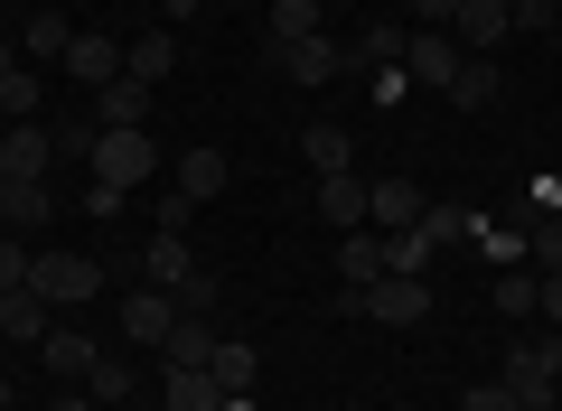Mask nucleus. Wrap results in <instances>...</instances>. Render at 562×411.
I'll list each match as a JSON object with an SVG mask.
<instances>
[{
	"label": "nucleus",
	"instance_id": "obj_16",
	"mask_svg": "<svg viewBox=\"0 0 562 411\" xmlns=\"http://www.w3.org/2000/svg\"><path fill=\"white\" fill-rule=\"evenodd\" d=\"M47 328H57V309H47V299L29 290V281H20L10 299H0V336H10V346H47Z\"/></svg>",
	"mask_w": 562,
	"mask_h": 411
},
{
	"label": "nucleus",
	"instance_id": "obj_5",
	"mask_svg": "<svg viewBox=\"0 0 562 411\" xmlns=\"http://www.w3.org/2000/svg\"><path fill=\"white\" fill-rule=\"evenodd\" d=\"M460 57H469V47L450 38V28H413V38H403V76H413V84H431V94H450Z\"/></svg>",
	"mask_w": 562,
	"mask_h": 411
},
{
	"label": "nucleus",
	"instance_id": "obj_10",
	"mask_svg": "<svg viewBox=\"0 0 562 411\" xmlns=\"http://www.w3.org/2000/svg\"><path fill=\"white\" fill-rule=\"evenodd\" d=\"M169 328H179V299L140 281V290L122 299V336H132V346H169Z\"/></svg>",
	"mask_w": 562,
	"mask_h": 411
},
{
	"label": "nucleus",
	"instance_id": "obj_20",
	"mask_svg": "<svg viewBox=\"0 0 562 411\" xmlns=\"http://www.w3.org/2000/svg\"><path fill=\"white\" fill-rule=\"evenodd\" d=\"M47 216H57V187H47V178H29V187L0 196V225H10V235H38Z\"/></svg>",
	"mask_w": 562,
	"mask_h": 411
},
{
	"label": "nucleus",
	"instance_id": "obj_33",
	"mask_svg": "<svg viewBox=\"0 0 562 411\" xmlns=\"http://www.w3.org/2000/svg\"><path fill=\"white\" fill-rule=\"evenodd\" d=\"M525 253H535V272H562V216L525 225Z\"/></svg>",
	"mask_w": 562,
	"mask_h": 411
},
{
	"label": "nucleus",
	"instance_id": "obj_39",
	"mask_svg": "<svg viewBox=\"0 0 562 411\" xmlns=\"http://www.w3.org/2000/svg\"><path fill=\"white\" fill-rule=\"evenodd\" d=\"M413 20L422 28H450V20H460V0H413Z\"/></svg>",
	"mask_w": 562,
	"mask_h": 411
},
{
	"label": "nucleus",
	"instance_id": "obj_7",
	"mask_svg": "<svg viewBox=\"0 0 562 411\" xmlns=\"http://www.w3.org/2000/svg\"><path fill=\"white\" fill-rule=\"evenodd\" d=\"M450 38H460L469 57H497V47L516 38V0H460V20H450Z\"/></svg>",
	"mask_w": 562,
	"mask_h": 411
},
{
	"label": "nucleus",
	"instance_id": "obj_23",
	"mask_svg": "<svg viewBox=\"0 0 562 411\" xmlns=\"http://www.w3.org/2000/svg\"><path fill=\"white\" fill-rule=\"evenodd\" d=\"M169 66H179V38H169V28H150V38L122 47V76H140V84H160Z\"/></svg>",
	"mask_w": 562,
	"mask_h": 411
},
{
	"label": "nucleus",
	"instance_id": "obj_31",
	"mask_svg": "<svg viewBox=\"0 0 562 411\" xmlns=\"http://www.w3.org/2000/svg\"><path fill=\"white\" fill-rule=\"evenodd\" d=\"M66 47H76V28H66L57 10H38V20L20 28V57H57V66H66Z\"/></svg>",
	"mask_w": 562,
	"mask_h": 411
},
{
	"label": "nucleus",
	"instance_id": "obj_8",
	"mask_svg": "<svg viewBox=\"0 0 562 411\" xmlns=\"http://www.w3.org/2000/svg\"><path fill=\"white\" fill-rule=\"evenodd\" d=\"M422 206H431V196H422L413 178H375V187H366V225H375V235H413Z\"/></svg>",
	"mask_w": 562,
	"mask_h": 411
},
{
	"label": "nucleus",
	"instance_id": "obj_35",
	"mask_svg": "<svg viewBox=\"0 0 562 411\" xmlns=\"http://www.w3.org/2000/svg\"><path fill=\"white\" fill-rule=\"evenodd\" d=\"M460 411H525V402H516L506 384H469V392H460Z\"/></svg>",
	"mask_w": 562,
	"mask_h": 411
},
{
	"label": "nucleus",
	"instance_id": "obj_40",
	"mask_svg": "<svg viewBox=\"0 0 562 411\" xmlns=\"http://www.w3.org/2000/svg\"><path fill=\"white\" fill-rule=\"evenodd\" d=\"M57 411H94V392H85V384H66V392H57Z\"/></svg>",
	"mask_w": 562,
	"mask_h": 411
},
{
	"label": "nucleus",
	"instance_id": "obj_41",
	"mask_svg": "<svg viewBox=\"0 0 562 411\" xmlns=\"http://www.w3.org/2000/svg\"><path fill=\"white\" fill-rule=\"evenodd\" d=\"M160 10H169V20H198V0H160Z\"/></svg>",
	"mask_w": 562,
	"mask_h": 411
},
{
	"label": "nucleus",
	"instance_id": "obj_44",
	"mask_svg": "<svg viewBox=\"0 0 562 411\" xmlns=\"http://www.w3.org/2000/svg\"><path fill=\"white\" fill-rule=\"evenodd\" d=\"M132 411H169V402H132Z\"/></svg>",
	"mask_w": 562,
	"mask_h": 411
},
{
	"label": "nucleus",
	"instance_id": "obj_6",
	"mask_svg": "<svg viewBox=\"0 0 562 411\" xmlns=\"http://www.w3.org/2000/svg\"><path fill=\"white\" fill-rule=\"evenodd\" d=\"M0 178H10V187H29V178H57V132H38V122H10V132H0Z\"/></svg>",
	"mask_w": 562,
	"mask_h": 411
},
{
	"label": "nucleus",
	"instance_id": "obj_18",
	"mask_svg": "<svg viewBox=\"0 0 562 411\" xmlns=\"http://www.w3.org/2000/svg\"><path fill=\"white\" fill-rule=\"evenodd\" d=\"M338 281H347V299H357L366 281H384V235H375V225H357V235L338 243Z\"/></svg>",
	"mask_w": 562,
	"mask_h": 411
},
{
	"label": "nucleus",
	"instance_id": "obj_3",
	"mask_svg": "<svg viewBox=\"0 0 562 411\" xmlns=\"http://www.w3.org/2000/svg\"><path fill=\"white\" fill-rule=\"evenodd\" d=\"M29 290H38L47 309H85V299L103 290V262H94V253H57V243H47V253H29Z\"/></svg>",
	"mask_w": 562,
	"mask_h": 411
},
{
	"label": "nucleus",
	"instance_id": "obj_21",
	"mask_svg": "<svg viewBox=\"0 0 562 411\" xmlns=\"http://www.w3.org/2000/svg\"><path fill=\"white\" fill-rule=\"evenodd\" d=\"M403 38H413V28H394V20L357 28V47H347V66H357V76H375V66H403Z\"/></svg>",
	"mask_w": 562,
	"mask_h": 411
},
{
	"label": "nucleus",
	"instance_id": "obj_34",
	"mask_svg": "<svg viewBox=\"0 0 562 411\" xmlns=\"http://www.w3.org/2000/svg\"><path fill=\"white\" fill-rule=\"evenodd\" d=\"M29 281V235H0V299Z\"/></svg>",
	"mask_w": 562,
	"mask_h": 411
},
{
	"label": "nucleus",
	"instance_id": "obj_1",
	"mask_svg": "<svg viewBox=\"0 0 562 411\" xmlns=\"http://www.w3.org/2000/svg\"><path fill=\"white\" fill-rule=\"evenodd\" d=\"M506 392H516L525 411H562V336H525V346H506Z\"/></svg>",
	"mask_w": 562,
	"mask_h": 411
},
{
	"label": "nucleus",
	"instance_id": "obj_2",
	"mask_svg": "<svg viewBox=\"0 0 562 411\" xmlns=\"http://www.w3.org/2000/svg\"><path fill=\"white\" fill-rule=\"evenodd\" d=\"M85 169H94V187L132 196V187H150L169 159H160V140H150V132H94V159H85Z\"/></svg>",
	"mask_w": 562,
	"mask_h": 411
},
{
	"label": "nucleus",
	"instance_id": "obj_14",
	"mask_svg": "<svg viewBox=\"0 0 562 411\" xmlns=\"http://www.w3.org/2000/svg\"><path fill=\"white\" fill-rule=\"evenodd\" d=\"M281 76H291V84H328V76H347V47L328 38V28H319V38H291V47H281Z\"/></svg>",
	"mask_w": 562,
	"mask_h": 411
},
{
	"label": "nucleus",
	"instance_id": "obj_9",
	"mask_svg": "<svg viewBox=\"0 0 562 411\" xmlns=\"http://www.w3.org/2000/svg\"><path fill=\"white\" fill-rule=\"evenodd\" d=\"M198 272H206V262H198L188 235H150V243H140V281H150V290H188Z\"/></svg>",
	"mask_w": 562,
	"mask_h": 411
},
{
	"label": "nucleus",
	"instance_id": "obj_43",
	"mask_svg": "<svg viewBox=\"0 0 562 411\" xmlns=\"http://www.w3.org/2000/svg\"><path fill=\"white\" fill-rule=\"evenodd\" d=\"M0 411H10V374H0Z\"/></svg>",
	"mask_w": 562,
	"mask_h": 411
},
{
	"label": "nucleus",
	"instance_id": "obj_42",
	"mask_svg": "<svg viewBox=\"0 0 562 411\" xmlns=\"http://www.w3.org/2000/svg\"><path fill=\"white\" fill-rule=\"evenodd\" d=\"M10 66H20V38H0V76H10Z\"/></svg>",
	"mask_w": 562,
	"mask_h": 411
},
{
	"label": "nucleus",
	"instance_id": "obj_27",
	"mask_svg": "<svg viewBox=\"0 0 562 411\" xmlns=\"http://www.w3.org/2000/svg\"><path fill=\"white\" fill-rule=\"evenodd\" d=\"M319 28H328V0H272V47L319 38Z\"/></svg>",
	"mask_w": 562,
	"mask_h": 411
},
{
	"label": "nucleus",
	"instance_id": "obj_22",
	"mask_svg": "<svg viewBox=\"0 0 562 411\" xmlns=\"http://www.w3.org/2000/svg\"><path fill=\"white\" fill-rule=\"evenodd\" d=\"M38 355H47V365H57V384H85L103 346H94V336H76V328H47V346H38Z\"/></svg>",
	"mask_w": 562,
	"mask_h": 411
},
{
	"label": "nucleus",
	"instance_id": "obj_29",
	"mask_svg": "<svg viewBox=\"0 0 562 411\" xmlns=\"http://www.w3.org/2000/svg\"><path fill=\"white\" fill-rule=\"evenodd\" d=\"M38 66H10V76H0V122H38Z\"/></svg>",
	"mask_w": 562,
	"mask_h": 411
},
{
	"label": "nucleus",
	"instance_id": "obj_4",
	"mask_svg": "<svg viewBox=\"0 0 562 411\" xmlns=\"http://www.w3.org/2000/svg\"><path fill=\"white\" fill-rule=\"evenodd\" d=\"M347 309L375 318V328H422V318H431V272H384V281H366Z\"/></svg>",
	"mask_w": 562,
	"mask_h": 411
},
{
	"label": "nucleus",
	"instance_id": "obj_32",
	"mask_svg": "<svg viewBox=\"0 0 562 411\" xmlns=\"http://www.w3.org/2000/svg\"><path fill=\"white\" fill-rule=\"evenodd\" d=\"M535 290H543V272H516L506 262L497 272V318H535Z\"/></svg>",
	"mask_w": 562,
	"mask_h": 411
},
{
	"label": "nucleus",
	"instance_id": "obj_12",
	"mask_svg": "<svg viewBox=\"0 0 562 411\" xmlns=\"http://www.w3.org/2000/svg\"><path fill=\"white\" fill-rule=\"evenodd\" d=\"M66 76H76L85 94H103V84L122 76V38H103V28H76V47H66Z\"/></svg>",
	"mask_w": 562,
	"mask_h": 411
},
{
	"label": "nucleus",
	"instance_id": "obj_24",
	"mask_svg": "<svg viewBox=\"0 0 562 411\" xmlns=\"http://www.w3.org/2000/svg\"><path fill=\"white\" fill-rule=\"evenodd\" d=\"M301 150H310V169H319V178L357 169V132H338V122H310V140H301Z\"/></svg>",
	"mask_w": 562,
	"mask_h": 411
},
{
	"label": "nucleus",
	"instance_id": "obj_19",
	"mask_svg": "<svg viewBox=\"0 0 562 411\" xmlns=\"http://www.w3.org/2000/svg\"><path fill=\"white\" fill-rule=\"evenodd\" d=\"M319 216L338 225V235H357V225H366V178H357V169L319 178Z\"/></svg>",
	"mask_w": 562,
	"mask_h": 411
},
{
	"label": "nucleus",
	"instance_id": "obj_45",
	"mask_svg": "<svg viewBox=\"0 0 562 411\" xmlns=\"http://www.w3.org/2000/svg\"><path fill=\"white\" fill-rule=\"evenodd\" d=\"M553 10H562V0H553Z\"/></svg>",
	"mask_w": 562,
	"mask_h": 411
},
{
	"label": "nucleus",
	"instance_id": "obj_28",
	"mask_svg": "<svg viewBox=\"0 0 562 411\" xmlns=\"http://www.w3.org/2000/svg\"><path fill=\"white\" fill-rule=\"evenodd\" d=\"M85 392H94V411H132V365H122V355H94Z\"/></svg>",
	"mask_w": 562,
	"mask_h": 411
},
{
	"label": "nucleus",
	"instance_id": "obj_37",
	"mask_svg": "<svg viewBox=\"0 0 562 411\" xmlns=\"http://www.w3.org/2000/svg\"><path fill=\"white\" fill-rule=\"evenodd\" d=\"M366 84H375V103H403V94H413V76H403V66H375Z\"/></svg>",
	"mask_w": 562,
	"mask_h": 411
},
{
	"label": "nucleus",
	"instance_id": "obj_11",
	"mask_svg": "<svg viewBox=\"0 0 562 411\" xmlns=\"http://www.w3.org/2000/svg\"><path fill=\"white\" fill-rule=\"evenodd\" d=\"M94 132H150V84L140 76H113L94 94Z\"/></svg>",
	"mask_w": 562,
	"mask_h": 411
},
{
	"label": "nucleus",
	"instance_id": "obj_26",
	"mask_svg": "<svg viewBox=\"0 0 562 411\" xmlns=\"http://www.w3.org/2000/svg\"><path fill=\"white\" fill-rule=\"evenodd\" d=\"M413 235L431 243V253H441V243H469V235H479V206H422Z\"/></svg>",
	"mask_w": 562,
	"mask_h": 411
},
{
	"label": "nucleus",
	"instance_id": "obj_36",
	"mask_svg": "<svg viewBox=\"0 0 562 411\" xmlns=\"http://www.w3.org/2000/svg\"><path fill=\"white\" fill-rule=\"evenodd\" d=\"M553 20H562L553 0H516V28H525V38H543V28H553Z\"/></svg>",
	"mask_w": 562,
	"mask_h": 411
},
{
	"label": "nucleus",
	"instance_id": "obj_30",
	"mask_svg": "<svg viewBox=\"0 0 562 411\" xmlns=\"http://www.w3.org/2000/svg\"><path fill=\"white\" fill-rule=\"evenodd\" d=\"M206 355H216V328H206V318H179L169 346H160V365H206Z\"/></svg>",
	"mask_w": 562,
	"mask_h": 411
},
{
	"label": "nucleus",
	"instance_id": "obj_17",
	"mask_svg": "<svg viewBox=\"0 0 562 411\" xmlns=\"http://www.w3.org/2000/svg\"><path fill=\"white\" fill-rule=\"evenodd\" d=\"M497 94H506V66H497V57H460V76H450V94H441V103H460V113H487Z\"/></svg>",
	"mask_w": 562,
	"mask_h": 411
},
{
	"label": "nucleus",
	"instance_id": "obj_15",
	"mask_svg": "<svg viewBox=\"0 0 562 411\" xmlns=\"http://www.w3.org/2000/svg\"><path fill=\"white\" fill-rule=\"evenodd\" d=\"M160 402L169 411H225V384L206 365H160Z\"/></svg>",
	"mask_w": 562,
	"mask_h": 411
},
{
	"label": "nucleus",
	"instance_id": "obj_38",
	"mask_svg": "<svg viewBox=\"0 0 562 411\" xmlns=\"http://www.w3.org/2000/svg\"><path fill=\"white\" fill-rule=\"evenodd\" d=\"M535 318H553V328H562V272H543V290H535Z\"/></svg>",
	"mask_w": 562,
	"mask_h": 411
},
{
	"label": "nucleus",
	"instance_id": "obj_25",
	"mask_svg": "<svg viewBox=\"0 0 562 411\" xmlns=\"http://www.w3.org/2000/svg\"><path fill=\"white\" fill-rule=\"evenodd\" d=\"M206 374H216L225 392H254V374H262V355L244 346V336H216V355H206Z\"/></svg>",
	"mask_w": 562,
	"mask_h": 411
},
{
	"label": "nucleus",
	"instance_id": "obj_13",
	"mask_svg": "<svg viewBox=\"0 0 562 411\" xmlns=\"http://www.w3.org/2000/svg\"><path fill=\"white\" fill-rule=\"evenodd\" d=\"M225 178H235V169H225V150H206V140H198V150H179V159H169V187H179L188 206L225 196Z\"/></svg>",
	"mask_w": 562,
	"mask_h": 411
}]
</instances>
